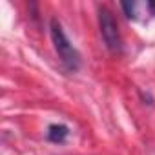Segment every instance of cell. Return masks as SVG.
<instances>
[{
	"mask_svg": "<svg viewBox=\"0 0 155 155\" xmlns=\"http://www.w3.org/2000/svg\"><path fill=\"white\" fill-rule=\"evenodd\" d=\"M68 135H69V128L64 124H51L48 128V139L51 142H64Z\"/></svg>",
	"mask_w": 155,
	"mask_h": 155,
	"instance_id": "3",
	"label": "cell"
},
{
	"mask_svg": "<svg viewBox=\"0 0 155 155\" xmlns=\"http://www.w3.org/2000/svg\"><path fill=\"white\" fill-rule=\"evenodd\" d=\"M120 6H122V9H124V13H126V17H128V18H131V20H135V18H137V13H135L137 4H135V2H122Z\"/></svg>",
	"mask_w": 155,
	"mask_h": 155,
	"instance_id": "4",
	"label": "cell"
},
{
	"mask_svg": "<svg viewBox=\"0 0 155 155\" xmlns=\"http://www.w3.org/2000/svg\"><path fill=\"white\" fill-rule=\"evenodd\" d=\"M49 31H51V40H53L55 51H57L58 58L62 60V64L69 71H77L81 68V53L77 51V48L69 42V38L66 37V33L62 29V24L57 18H51Z\"/></svg>",
	"mask_w": 155,
	"mask_h": 155,
	"instance_id": "1",
	"label": "cell"
},
{
	"mask_svg": "<svg viewBox=\"0 0 155 155\" xmlns=\"http://www.w3.org/2000/svg\"><path fill=\"white\" fill-rule=\"evenodd\" d=\"M99 26H101V35H102V40H104L106 48L111 53H120L122 51V38H120V33H119L117 20H115L113 13L108 8L99 9Z\"/></svg>",
	"mask_w": 155,
	"mask_h": 155,
	"instance_id": "2",
	"label": "cell"
}]
</instances>
